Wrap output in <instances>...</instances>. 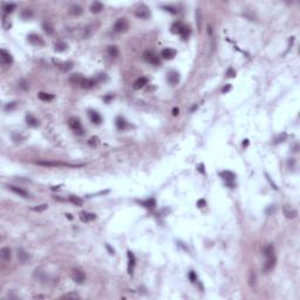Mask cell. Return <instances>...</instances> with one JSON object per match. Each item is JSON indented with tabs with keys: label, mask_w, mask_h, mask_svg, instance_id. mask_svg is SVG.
Segmentation results:
<instances>
[{
	"label": "cell",
	"mask_w": 300,
	"mask_h": 300,
	"mask_svg": "<svg viewBox=\"0 0 300 300\" xmlns=\"http://www.w3.org/2000/svg\"><path fill=\"white\" fill-rule=\"evenodd\" d=\"M128 27H129V24H128L127 19L126 18H119L114 24V31L116 33H122V32L127 31Z\"/></svg>",
	"instance_id": "cell-1"
},
{
	"label": "cell",
	"mask_w": 300,
	"mask_h": 300,
	"mask_svg": "<svg viewBox=\"0 0 300 300\" xmlns=\"http://www.w3.org/2000/svg\"><path fill=\"white\" fill-rule=\"evenodd\" d=\"M68 124L70 129L73 130L74 133L79 134V135H82L83 134V129H82V126H81V122L78 117H70L69 121H68Z\"/></svg>",
	"instance_id": "cell-2"
},
{
	"label": "cell",
	"mask_w": 300,
	"mask_h": 300,
	"mask_svg": "<svg viewBox=\"0 0 300 300\" xmlns=\"http://www.w3.org/2000/svg\"><path fill=\"white\" fill-rule=\"evenodd\" d=\"M143 58L147 62L151 63V65H160V58L153 51H146L143 53Z\"/></svg>",
	"instance_id": "cell-3"
},
{
	"label": "cell",
	"mask_w": 300,
	"mask_h": 300,
	"mask_svg": "<svg viewBox=\"0 0 300 300\" xmlns=\"http://www.w3.org/2000/svg\"><path fill=\"white\" fill-rule=\"evenodd\" d=\"M219 175H220V177L225 180V184H226L227 187H230L231 189L234 187V178H236V175H234V173H231V171H223V173H220Z\"/></svg>",
	"instance_id": "cell-4"
},
{
	"label": "cell",
	"mask_w": 300,
	"mask_h": 300,
	"mask_svg": "<svg viewBox=\"0 0 300 300\" xmlns=\"http://www.w3.org/2000/svg\"><path fill=\"white\" fill-rule=\"evenodd\" d=\"M135 15L137 17V18H140V19H148V18H150V11H149V8H148L146 5H141L136 8V11H135Z\"/></svg>",
	"instance_id": "cell-5"
},
{
	"label": "cell",
	"mask_w": 300,
	"mask_h": 300,
	"mask_svg": "<svg viewBox=\"0 0 300 300\" xmlns=\"http://www.w3.org/2000/svg\"><path fill=\"white\" fill-rule=\"evenodd\" d=\"M72 279L75 283H78V284H82L85 281V279H86V274L79 268H74L73 272H72Z\"/></svg>",
	"instance_id": "cell-6"
},
{
	"label": "cell",
	"mask_w": 300,
	"mask_h": 300,
	"mask_svg": "<svg viewBox=\"0 0 300 300\" xmlns=\"http://www.w3.org/2000/svg\"><path fill=\"white\" fill-rule=\"evenodd\" d=\"M161 56L165 60H171L176 56V51L173 48H164L162 52H161Z\"/></svg>",
	"instance_id": "cell-7"
},
{
	"label": "cell",
	"mask_w": 300,
	"mask_h": 300,
	"mask_svg": "<svg viewBox=\"0 0 300 300\" xmlns=\"http://www.w3.org/2000/svg\"><path fill=\"white\" fill-rule=\"evenodd\" d=\"M8 189H9L11 191H13L14 193L19 195L20 197H24V198H28V197H29V193L27 192L26 190H24V189H21V188H19V187H15V185H8Z\"/></svg>",
	"instance_id": "cell-8"
},
{
	"label": "cell",
	"mask_w": 300,
	"mask_h": 300,
	"mask_svg": "<svg viewBox=\"0 0 300 300\" xmlns=\"http://www.w3.org/2000/svg\"><path fill=\"white\" fill-rule=\"evenodd\" d=\"M283 212H284L286 218H295L298 216L297 210H294L293 207H288V205H285V207H283Z\"/></svg>",
	"instance_id": "cell-9"
},
{
	"label": "cell",
	"mask_w": 300,
	"mask_h": 300,
	"mask_svg": "<svg viewBox=\"0 0 300 300\" xmlns=\"http://www.w3.org/2000/svg\"><path fill=\"white\" fill-rule=\"evenodd\" d=\"M38 164L39 165H44V167H76V165L60 163V162H38Z\"/></svg>",
	"instance_id": "cell-10"
},
{
	"label": "cell",
	"mask_w": 300,
	"mask_h": 300,
	"mask_svg": "<svg viewBox=\"0 0 300 300\" xmlns=\"http://www.w3.org/2000/svg\"><path fill=\"white\" fill-rule=\"evenodd\" d=\"M0 54H1V61H2V63H5V65H11V63L13 62L12 55L8 53L7 51L1 49V51H0Z\"/></svg>",
	"instance_id": "cell-11"
},
{
	"label": "cell",
	"mask_w": 300,
	"mask_h": 300,
	"mask_svg": "<svg viewBox=\"0 0 300 300\" xmlns=\"http://www.w3.org/2000/svg\"><path fill=\"white\" fill-rule=\"evenodd\" d=\"M275 263H277V259L274 258L273 256L272 257H270V258H267L266 263L264 264V267H263V270L265 271V272H268V271H271L274 266H275Z\"/></svg>",
	"instance_id": "cell-12"
},
{
	"label": "cell",
	"mask_w": 300,
	"mask_h": 300,
	"mask_svg": "<svg viewBox=\"0 0 300 300\" xmlns=\"http://www.w3.org/2000/svg\"><path fill=\"white\" fill-rule=\"evenodd\" d=\"M88 115H89V119L90 121L95 123V124H100L101 122H102V119H101L100 114L97 113V112H95V110H89L88 112Z\"/></svg>",
	"instance_id": "cell-13"
},
{
	"label": "cell",
	"mask_w": 300,
	"mask_h": 300,
	"mask_svg": "<svg viewBox=\"0 0 300 300\" xmlns=\"http://www.w3.org/2000/svg\"><path fill=\"white\" fill-rule=\"evenodd\" d=\"M168 81L173 86L177 85L180 82V74L177 73V72H170V73L168 74Z\"/></svg>",
	"instance_id": "cell-14"
},
{
	"label": "cell",
	"mask_w": 300,
	"mask_h": 300,
	"mask_svg": "<svg viewBox=\"0 0 300 300\" xmlns=\"http://www.w3.org/2000/svg\"><path fill=\"white\" fill-rule=\"evenodd\" d=\"M128 260H129V264H128V272L131 274L133 273V268H134V266H135V261H136L135 256H134V253L131 252V251H128Z\"/></svg>",
	"instance_id": "cell-15"
},
{
	"label": "cell",
	"mask_w": 300,
	"mask_h": 300,
	"mask_svg": "<svg viewBox=\"0 0 300 300\" xmlns=\"http://www.w3.org/2000/svg\"><path fill=\"white\" fill-rule=\"evenodd\" d=\"M102 9H103V4L100 1H94L90 5V12L92 13H100Z\"/></svg>",
	"instance_id": "cell-16"
},
{
	"label": "cell",
	"mask_w": 300,
	"mask_h": 300,
	"mask_svg": "<svg viewBox=\"0 0 300 300\" xmlns=\"http://www.w3.org/2000/svg\"><path fill=\"white\" fill-rule=\"evenodd\" d=\"M96 218V216L94 214H89V212H81L80 214V219L82 222H85V223H88V222H92Z\"/></svg>",
	"instance_id": "cell-17"
},
{
	"label": "cell",
	"mask_w": 300,
	"mask_h": 300,
	"mask_svg": "<svg viewBox=\"0 0 300 300\" xmlns=\"http://www.w3.org/2000/svg\"><path fill=\"white\" fill-rule=\"evenodd\" d=\"M83 79H85V78H83L81 74H73V75L69 78V82L73 83V85H80L81 86Z\"/></svg>",
	"instance_id": "cell-18"
},
{
	"label": "cell",
	"mask_w": 300,
	"mask_h": 300,
	"mask_svg": "<svg viewBox=\"0 0 300 300\" xmlns=\"http://www.w3.org/2000/svg\"><path fill=\"white\" fill-rule=\"evenodd\" d=\"M146 85H148L147 78H139L137 80L134 82V88L135 89H141V88H143Z\"/></svg>",
	"instance_id": "cell-19"
},
{
	"label": "cell",
	"mask_w": 300,
	"mask_h": 300,
	"mask_svg": "<svg viewBox=\"0 0 300 300\" xmlns=\"http://www.w3.org/2000/svg\"><path fill=\"white\" fill-rule=\"evenodd\" d=\"M0 256L4 260H9L12 257V252H11V249L9 247H2L0 250Z\"/></svg>",
	"instance_id": "cell-20"
},
{
	"label": "cell",
	"mask_w": 300,
	"mask_h": 300,
	"mask_svg": "<svg viewBox=\"0 0 300 300\" xmlns=\"http://www.w3.org/2000/svg\"><path fill=\"white\" fill-rule=\"evenodd\" d=\"M96 82H97V81L94 80V79H86V78H85L83 81H82V83H81V87H82V88H86V89H89V88H92V87L95 86Z\"/></svg>",
	"instance_id": "cell-21"
},
{
	"label": "cell",
	"mask_w": 300,
	"mask_h": 300,
	"mask_svg": "<svg viewBox=\"0 0 300 300\" xmlns=\"http://www.w3.org/2000/svg\"><path fill=\"white\" fill-rule=\"evenodd\" d=\"M263 253H264V256H265L266 258L272 257L274 253V246L272 245V244H268V245H266V246H264V249H263Z\"/></svg>",
	"instance_id": "cell-22"
},
{
	"label": "cell",
	"mask_w": 300,
	"mask_h": 300,
	"mask_svg": "<svg viewBox=\"0 0 300 300\" xmlns=\"http://www.w3.org/2000/svg\"><path fill=\"white\" fill-rule=\"evenodd\" d=\"M18 258H19V260H20L21 263H26L27 260H28V258H29V254L27 253L24 249H19L18 250Z\"/></svg>",
	"instance_id": "cell-23"
},
{
	"label": "cell",
	"mask_w": 300,
	"mask_h": 300,
	"mask_svg": "<svg viewBox=\"0 0 300 300\" xmlns=\"http://www.w3.org/2000/svg\"><path fill=\"white\" fill-rule=\"evenodd\" d=\"M28 41H29L31 44H33V45H41V44H42L41 38L39 36V35H36V34H29V35H28Z\"/></svg>",
	"instance_id": "cell-24"
},
{
	"label": "cell",
	"mask_w": 300,
	"mask_h": 300,
	"mask_svg": "<svg viewBox=\"0 0 300 300\" xmlns=\"http://www.w3.org/2000/svg\"><path fill=\"white\" fill-rule=\"evenodd\" d=\"M26 123L29 127H38L39 126V121L32 115H27L26 116Z\"/></svg>",
	"instance_id": "cell-25"
},
{
	"label": "cell",
	"mask_w": 300,
	"mask_h": 300,
	"mask_svg": "<svg viewBox=\"0 0 300 300\" xmlns=\"http://www.w3.org/2000/svg\"><path fill=\"white\" fill-rule=\"evenodd\" d=\"M107 52H108V55L112 56V58H117L119 54H120L117 46H109L107 49Z\"/></svg>",
	"instance_id": "cell-26"
},
{
	"label": "cell",
	"mask_w": 300,
	"mask_h": 300,
	"mask_svg": "<svg viewBox=\"0 0 300 300\" xmlns=\"http://www.w3.org/2000/svg\"><path fill=\"white\" fill-rule=\"evenodd\" d=\"M69 13L72 14V15L78 17V15H80L82 13V7L79 6V5H73V6H70V8H69Z\"/></svg>",
	"instance_id": "cell-27"
},
{
	"label": "cell",
	"mask_w": 300,
	"mask_h": 300,
	"mask_svg": "<svg viewBox=\"0 0 300 300\" xmlns=\"http://www.w3.org/2000/svg\"><path fill=\"white\" fill-rule=\"evenodd\" d=\"M127 126L128 124L124 119H122V117H117V119H116V127H117V129L123 130V129L127 128Z\"/></svg>",
	"instance_id": "cell-28"
},
{
	"label": "cell",
	"mask_w": 300,
	"mask_h": 300,
	"mask_svg": "<svg viewBox=\"0 0 300 300\" xmlns=\"http://www.w3.org/2000/svg\"><path fill=\"white\" fill-rule=\"evenodd\" d=\"M39 99L41 101H45V102H48V101H52L54 99V95L52 94H47V93H44V92H41L39 93Z\"/></svg>",
	"instance_id": "cell-29"
},
{
	"label": "cell",
	"mask_w": 300,
	"mask_h": 300,
	"mask_svg": "<svg viewBox=\"0 0 300 300\" xmlns=\"http://www.w3.org/2000/svg\"><path fill=\"white\" fill-rule=\"evenodd\" d=\"M66 48H67V44L63 42V41H58L55 44V51L56 52H63V51H66Z\"/></svg>",
	"instance_id": "cell-30"
},
{
	"label": "cell",
	"mask_w": 300,
	"mask_h": 300,
	"mask_svg": "<svg viewBox=\"0 0 300 300\" xmlns=\"http://www.w3.org/2000/svg\"><path fill=\"white\" fill-rule=\"evenodd\" d=\"M196 24H197L198 29L200 31V27H202V12H200L199 8L196 9Z\"/></svg>",
	"instance_id": "cell-31"
},
{
	"label": "cell",
	"mask_w": 300,
	"mask_h": 300,
	"mask_svg": "<svg viewBox=\"0 0 300 300\" xmlns=\"http://www.w3.org/2000/svg\"><path fill=\"white\" fill-rule=\"evenodd\" d=\"M178 34H180L184 39H187L188 36H189V34H190V29H189V27H187V26H182V28H180V33Z\"/></svg>",
	"instance_id": "cell-32"
},
{
	"label": "cell",
	"mask_w": 300,
	"mask_h": 300,
	"mask_svg": "<svg viewBox=\"0 0 300 300\" xmlns=\"http://www.w3.org/2000/svg\"><path fill=\"white\" fill-rule=\"evenodd\" d=\"M142 204L144 205L146 207H148V209H154L155 207V205H156V202H155V199H148V200H146V202H142Z\"/></svg>",
	"instance_id": "cell-33"
},
{
	"label": "cell",
	"mask_w": 300,
	"mask_h": 300,
	"mask_svg": "<svg viewBox=\"0 0 300 300\" xmlns=\"http://www.w3.org/2000/svg\"><path fill=\"white\" fill-rule=\"evenodd\" d=\"M69 200H70L73 204H75L76 207H81V205H82V199L79 198V197H76V196H70V197H69Z\"/></svg>",
	"instance_id": "cell-34"
},
{
	"label": "cell",
	"mask_w": 300,
	"mask_h": 300,
	"mask_svg": "<svg viewBox=\"0 0 300 300\" xmlns=\"http://www.w3.org/2000/svg\"><path fill=\"white\" fill-rule=\"evenodd\" d=\"M2 8H4V11L6 13H11V12H13V9L15 8V4H5Z\"/></svg>",
	"instance_id": "cell-35"
},
{
	"label": "cell",
	"mask_w": 300,
	"mask_h": 300,
	"mask_svg": "<svg viewBox=\"0 0 300 300\" xmlns=\"http://www.w3.org/2000/svg\"><path fill=\"white\" fill-rule=\"evenodd\" d=\"M249 284H250L251 286H254V285H256V273H254L253 271H251L250 274H249Z\"/></svg>",
	"instance_id": "cell-36"
},
{
	"label": "cell",
	"mask_w": 300,
	"mask_h": 300,
	"mask_svg": "<svg viewBox=\"0 0 300 300\" xmlns=\"http://www.w3.org/2000/svg\"><path fill=\"white\" fill-rule=\"evenodd\" d=\"M182 26H183V25H182V24H180V22H175L173 26H171V28H173L171 31H173V33H180Z\"/></svg>",
	"instance_id": "cell-37"
},
{
	"label": "cell",
	"mask_w": 300,
	"mask_h": 300,
	"mask_svg": "<svg viewBox=\"0 0 300 300\" xmlns=\"http://www.w3.org/2000/svg\"><path fill=\"white\" fill-rule=\"evenodd\" d=\"M61 298H63V299H76V298H79V295L76 293H67L65 295H62Z\"/></svg>",
	"instance_id": "cell-38"
},
{
	"label": "cell",
	"mask_w": 300,
	"mask_h": 300,
	"mask_svg": "<svg viewBox=\"0 0 300 300\" xmlns=\"http://www.w3.org/2000/svg\"><path fill=\"white\" fill-rule=\"evenodd\" d=\"M42 27H44V31H45L46 33H48V34H52V33H53V28H52V27L49 26L48 24H46V22H44V25H42Z\"/></svg>",
	"instance_id": "cell-39"
},
{
	"label": "cell",
	"mask_w": 300,
	"mask_h": 300,
	"mask_svg": "<svg viewBox=\"0 0 300 300\" xmlns=\"http://www.w3.org/2000/svg\"><path fill=\"white\" fill-rule=\"evenodd\" d=\"M47 207H48V205L47 204H42V205H39V207H32V210L33 211H44V210H46Z\"/></svg>",
	"instance_id": "cell-40"
},
{
	"label": "cell",
	"mask_w": 300,
	"mask_h": 300,
	"mask_svg": "<svg viewBox=\"0 0 300 300\" xmlns=\"http://www.w3.org/2000/svg\"><path fill=\"white\" fill-rule=\"evenodd\" d=\"M62 66H63V67H62V69H63V70H69V69L73 67V62L68 61V62H66V63H63Z\"/></svg>",
	"instance_id": "cell-41"
},
{
	"label": "cell",
	"mask_w": 300,
	"mask_h": 300,
	"mask_svg": "<svg viewBox=\"0 0 300 300\" xmlns=\"http://www.w3.org/2000/svg\"><path fill=\"white\" fill-rule=\"evenodd\" d=\"M234 75H236V72H234L232 68H229L226 72V76L227 78H234Z\"/></svg>",
	"instance_id": "cell-42"
},
{
	"label": "cell",
	"mask_w": 300,
	"mask_h": 300,
	"mask_svg": "<svg viewBox=\"0 0 300 300\" xmlns=\"http://www.w3.org/2000/svg\"><path fill=\"white\" fill-rule=\"evenodd\" d=\"M189 278H190V280H191L192 283H196V280H197V278H196V274H195V272H193V271H191V272L189 273Z\"/></svg>",
	"instance_id": "cell-43"
},
{
	"label": "cell",
	"mask_w": 300,
	"mask_h": 300,
	"mask_svg": "<svg viewBox=\"0 0 300 300\" xmlns=\"http://www.w3.org/2000/svg\"><path fill=\"white\" fill-rule=\"evenodd\" d=\"M207 205V202L204 199H199L198 202H197V207H204Z\"/></svg>",
	"instance_id": "cell-44"
},
{
	"label": "cell",
	"mask_w": 300,
	"mask_h": 300,
	"mask_svg": "<svg viewBox=\"0 0 300 300\" xmlns=\"http://www.w3.org/2000/svg\"><path fill=\"white\" fill-rule=\"evenodd\" d=\"M29 17H32V12H29V11H27V9L22 12V18H27V19H28Z\"/></svg>",
	"instance_id": "cell-45"
},
{
	"label": "cell",
	"mask_w": 300,
	"mask_h": 300,
	"mask_svg": "<svg viewBox=\"0 0 300 300\" xmlns=\"http://www.w3.org/2000/svg\"><path fill=\"white\" fill-rule=\"evenodd\" d=\"M15 102H11V103H8V104H6L5 106V110H8V109H12V108H14L15 107Z\"/></svg>",
	"instance_id": "cell-46"
},
{
	"label": "cell",
	"mask_w": 300,
	"mask_h": 300,
	"mask_svg": "<svg viewBox=\"0 0 300 300\" xmlns=\"http://www.w3.org/2000/svg\"><path fill=\"white\" fill-rule=\"evenodd\" d=\"M164 8L169 11V12H171L173 14H176L177 13V11H176V8H173V7H169V6H164Z\"/></svg>",
	"instance_id": "cell-47"
},
{
	"label": "cell",
	"mask_w": 300,
	"mask_h": 300,
	"mask_svg": "<svg viewBox=\"0 0 300 300\" xmlns=\"http://www.w3.org/2000/svg\"><path fill=\"white\" fill-rule=\"evenodd\" d=\"M230 89H231V86H230V85H227L226 87H224V88H223V93H227Z\"/></svg>",
	"instance_id": "cell-48"
},
{
	"label": "cell",
	"mask_w": 300,
	"mask_h": 300,
	"mask_svg": "<svg viewBox=\"0 0 300 300\" xmlns=\"http://www.w3.org/2000/svg\"><path fill=\"white\" fill-rule=\"evenodd\" d=\"M178 113H180V110H178V108H173V116H177V115H178Z\"/></svg>",
	"instance_id": "cell-49"
},
{
	"label": "cell",
	"mask_w": 300,
	"mask_h": 300,
	"mask_svg": "<svg viewBox=\"0 0 300 300\" xmlns=\"http://www.w3.org/2000/svg\"><path fill=\"white\" fill-rule=\"evenodd\" d=\"M20 86H21V88H22V89H26V88H27V87H26V81H24V80L21 81Z\"/></svg>",
	"instance_id": "cell-50"
},
{
	"label": "cell",
	"mask_w": 300,
	"mask_h": 300,
	"mask_svg": "<svg viewBox=\"0 0 300 300\" xmlns=\"http://www.w3.org/2000/svg\"><path fill=\"white\" fill-rule=\"evenodd\" d=\"M198 170H199V173H204V170H203V164H199V167H198Z\"/></svg>",
	"instance_id": "cell-51"
},
{
	"label": "cell",
	"mask_w": 300,
	"mask_h": 300,
	"mask_svg": "<svg viewBox=\"0 0 300 300\" xmlns=\"http://www.w3.org/2000/svg\"><path fill=\"white\" fill-rule=\"evenodd\" d=\"M249 144V141L247 140H245V142H243V146H247Z\"/></svg>",
	"instance_id": "cell-52"
}]
</instances>
